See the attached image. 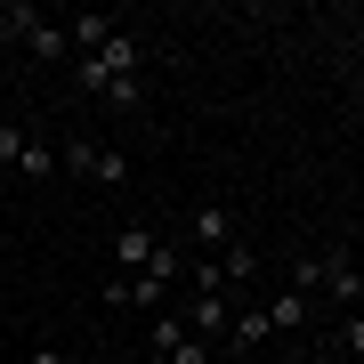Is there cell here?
<instances>
[{
    "label": "cell",
    "instance_id": "ba28073f",
    "mask_svg": "<svg viewBox=\"0 0 364 364\" xmlns=\"http://www.w3.org/2000/svg\"><path fill=\"white\" fill-rule=\"evenodd\" d=\"M267 340H275V332H267V308H243V316L227 324V348H235V356H259Z\"/></svg>",
    "mask_w": 364,
    "mask_h": 364
},
{
    "label": "cell",
    "instance_id": "277c9868",
    "mask_svg": "<svg viewBox=\"0 0 364 364\" xmlns=\"http://www.w3.org/2000/svg\"><path fill=\"white\" fill-rule=\"evenodd\" d=\"M154 251H162V235L130 219V227L114 235V275H146V267H154Z\"/></svg>",
    "mask_w": 364,
    "mask_h": 364
},
{
    "label": "cell",
    "instance_id": "8992f818",
    "mask_svg": "<svg viewBox=\"0 0 364 364\" xmlns=\"http://www.w3.org/2000/svg\"><path fill=\"white\" fill-rule=\"evenodd\" d=\"M97 299H105V308H162L170 291L154 284V275H114V284H105Z\"/></svg>",
    "mask_w": 364,
    "mask_h": 364
},
{
    "label": "cell",
    "instance_id": "7a4b0ae2",
    "mask_svg": "<svg viewBox=\"0 0 364 364\" xmlns=\"http://www.w3.org/2000/svg\"><path fill=\"white\" fill-rule=\"evenodd\" d=\"M65 170H81L90 186H130V154H114V146H97V138H73Z\"/></svg>",
    "mask_w": 364,
    "mask_h": 364
},
{
    "label": "cell",
    "instance_id": "30bf717a",
    "mask_svg": "<svg viewBox=\"0 0 364 364\" xmlns=\"http://www.w3.org/2000/svg\"><path fill=\"white\" fill-rule=\"evenodd\" d=\"M219 275H227V291L251 284V275H259V251H251V243H227V251H219Z\"/></svg>",
    "mask_w": 364,
    "mask_h": 364
},
{
    "label": "cell",
    "instance_id": "8fae6325",
    "mask_svg": "<svg viewBox=\"0 0 364 364\" xmlns=\"http://www.w3.org/2000/svg\"><path fill=\"white\" fill-rule=\"evenodd\" d=\"M57 162H65V154H57L49 138H25V162H16V170H25V178H57Z\"/></svg>",
    "mask_w": 364,
    "mask_h": 364
},
{
    "label": "cell",
    "instance_id": "52a82bcc",
    "mask_svg": "<svg viewBox=\"0 0 364 364\" xmlns=\"http://www.w3.org/2000/svg\"><path fill=\"white\" fill-rule=\"evenodd\" d=\"M267 332H275V340H284V332H308V291H291V284L275 291V299H267Z\"/></svg>",
    "mask_w": 364,
    "mask_h": 364
},
{
    "label": "cell",
    "instance_id": "9c48e42d",
    "mask_svg": "<svg viewBox=\"0 0 364 364\" xmlns=\"http://www.w3.org/2000/svg\"><path fill=\"white\" fill-rule=\"evenodd\" d=\"M195 243H203V251H227V243H235V210H227V203H203V210H195Z\"/></svg>",
    "mask_w": 364,
    "mask_h": 364
},
{
    "label": "cell",
    "instance_id": "6da1fadb",
    "mask_svg": "<svg viewBox=\"0 0 364 364\" xmlns=\"http://www.w3.org/2000/svg\"><path fill=\"white\" fill-rule=\"evenodd\" d=\"M291 291H324V299H340V308H356V299H364V275H356V259H348V251H332V259H299L291 267Z\"/></svg>",
    "mask_w": 364,
    "mask_h": 364
},
{
    "label": "cell",
    "instance_id": "5b68a950",
    "mask_svg": "<svg viewBox=\"0 0 364 364\" xmlns=\"http://www.w3.org/2000/svg\"><path fill=\"white\" fill-rule=\"evenodd\" d=\"M25 57H33V65H73V41H65V25H57V16H41V25L25 33Z\"/></svg>",
    "mask_w": 364,
    "mask_h": 364
},
{
    "label": "cell",
    "instance_id": "4fadbf2b",
    "mask_svg": "<svg viewBox=\"0 0 364 364\" xmlns=\"http://www.w3.org/2000/svg\"><path fill=\"white\" fill-rule=\"evenodd\" d=\"M332 340H340V348H348V356H364V308H348V324H340Z\"/></svg>",
    "mask_w": 364,
    "mask_h": 364
},
{
    "label": "cell",
    "instance_id": "5bb4252c",
    "mask_svg": "<svg viewBox=\"0 0 364 364\" xmlns=\"http://www.w3.org/2000/svg\"><path fill=\"white\" fill-rule=\"evenodd\" d=\"M25 364H65V356H57V348H33V356H25Z\"/></svg>",
    "mask_w": 364,
    "mask_h": 364
},
{
    "label": "cell",
    "instance_id": "3957f363",
    "mask_svg": "<svg viewBox=\"0 0 364 364\" xmlns=\"http://www.w3.org/2000/svg\"><path fill=\"white\" fill-rule=\"evenodd\" d=\"M178 316H186V332H195L203 348H227V324H235V291H195Z\"/></svg>",
    "mask_w": 364,
    "mask_h": 364
},
{
    "label": "cell",
    "instance_id": "7c38bea8",
    "mask_svg": "<svg viewBox=\"0 0 364 364\" xmlns=\"http://www.w3.org/2000/svg\"><path fill=\"white\" fill-rule=\"evenodd\" d=\"M25 138H33V130H16V122H0V162H9V170L25 162Z\"/></svg>",
    "mask_w": 364,
    "mask_h": 364
}]
</instances>
